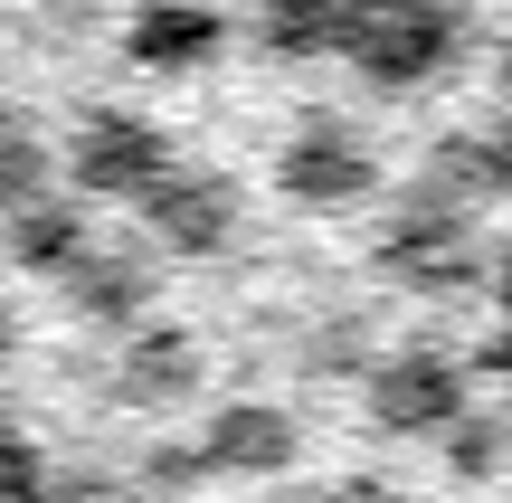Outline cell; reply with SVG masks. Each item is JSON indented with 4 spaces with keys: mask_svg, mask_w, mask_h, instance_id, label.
Wrapping results in <instances>:
<instances>
[{
    "mask_svg": "<svg viewBox=\"0 0 512 503\" xmlns=\"http://www.w3.org/2000/svg\"><path fill=\"white\" fill-rule=\"evenodd\" d=\"M465 38H475L465 0H342V48L332 57H351V76L370 95H418L465 57Z\"/></svg>",
    "mask_w": 512,
    "mask_h": 503,
    "instance_id": "cell-1",
    "label": "cell"
},
{
    "mask_svg": "<svg viewBox=\"0 0 512 503\" xmlns=\"http://www.w3.org/2000/svg\"><path fill=\"white\" fill-rule=\"evenodd\" d=\"M380 266L399 285H427V295L465 285L475 276V200L456 181H408L380 219Z\"/></svg>",
    "mask_w": 512,
    "mask_h": 503,
    "instance_id": "cell-2",
    "label": "cell"
},
{
    "mask_svg": "<svg viewBox=\"0 0 512 503\" xmlns=\"http://www.w3.org/2000/svg\"><path fill=\"white\" fill-rule=\"evenodd\" d=\"M275 190H285L294 209H361L370 190H380V152H370L342 114H304V124L285 133V152H275Z\"/></svg>",
    "mask_w": 512,
    "mask_h": 503,
    "instance_id": "cell-3",
    "label": "cell"
},
{
    "mask_svg": "<svg viewBox=\"0 0 512 503\" xmlns=\"http://www.w3.org/2000/svg\"><path fill=\"white\" fill-rule=\"evenodd\" d=\"M465 418V361L437 342H399L370 371V428L380 437H446Z\"/></svg>",
    "mask_w": 512,
    "mask_h": 503,
    "instance_id": "cell-4",
    "label": "cell"
},
{
    "mask_svg": "<svg viewBox=\"0 0 512 503\" xmlns=\"http://www.w3.org/2000/svg\"><path fill=\"white\" fill-rule=\"evenodd\" d=\"M171 133L152 124V114H86L76 124V143H67V181L86 190V200H143L152 181H171Z\"/></svg>",
    "mask_w": 512,
    "mask_h": 503,
    "instance_id": "cell-5",
    "label": "cell"
},
{
    "mask_svg": "<svg viewBox=\"0 0 512 503\" xmlns=\"http://www.w3.org/2000/svg\"><path fill=\"white\" fill-rule=\"evenodd\" d=\"M133 209H143V228L171 257H219V247L238 238V190H228L219 171H171V181H152Z\"/></svg>",
    "mask_w": 512,
    "mask_h": 503,
    "instance_id": "cell-6",
    "label": "cell"
},
{
    "mask_svg": "<svg viewBox=\"0 0 512 503\" xmlns=\"http://www.w3.org/2000/svg\"><path fill=\"white\" fill-rule=\"evenodd\" d=\"M228 48V19L209 10V0H143L124 29V57L152 76H181V67H209V57Z\"/></svg>",
    "mask_w": 512,
    "mask_h": 503,
    "instance_id": "cell-7",
    "label": "cell"
},
{
    "mask_svg": "<svg viewBox=\"0 0 512 503\" xmlns=\"http://www.w3.org/2000/svg\"><path fill=\"white\" fill-rule=\"evenodd\" d=\"M294 456H304V428L266 399H228L200 437V466H219V475H285Z\"/></svg>",
    "mask_w": 512,
    "mask_h": 503,
    "instance_id": "cell-8",
    "label": "cell"
},
{
    "mask_svg": "<svg viewBox=\"0 0 512 503\" xmlns=\"http://www.w3.org/2000/svg\"><path fill=\"white\" fill-rule=\"evenodd\" d=\"M0 247H10L19 276H76L95 238H86V209H76V200H29V209H10Z\"/></svg>",
    "mask_w": 512,
    "mask_h": 503,
    "instance_id": "cell-9",
    "label": "cell"
},
{
    "mask_svg": "<svg viewBox=\"0 0 512 503\" xmlns=\"http://www.w3.org/2000/svg\"><path fill=\"white\" fill-rule=\"evenodd\" d=\"M152 285H162V276H152L143 257H124V247H86V266L67 276V304H76L86 323H114V333H133V323L152 314Z\"/></svg>",
    "mask_w": 512,
    "mask_h": 503,
    "instance_id": "cell-10",
    "label": "cell"
},
{
    "mask_svg": "<svg viewBox=\"0 0 512 503\" xmlns=\"http://www.w3.org/2000/svg\"><path fill=\"white\" fill-rule=\"evenodd\" d=\"M190 390H200V342H190V333L152 323V333L124 342V399H133V409H181Z\"/></svg>",
    "mask_w": 512,
    "mask_h": 503,
    "instance_id": "cell-11",
    "label": "cell"
},
{
    "mask_svg": "<svg viewBox=\"0 0 512 503\" xmlns=\"http://www.w3.org/2000/svg\"><path fill=\"white\" fill-rule=\"evenodd\" d=\"M437 181H456L465 200H512V105L484 114V124L446 133L437 143Z\"/></svg>",
    "mask_w": 512,
    "mask_h": 503,
    "instance_id": "cell-12",
    "label": "cell"
},
{
    "mask_svg": "<svg viewBox=\"0 0 512 503\" xmlns=\"http://www.w3.org/2000/svg\"><path fill=\"white\" fill-rule=\"evenodd\" d=\"M256 48L266 57H332L342 48V0H266L256 10Z\"/></svg>",
    "mask_w": 512,
    "mask_h": 503,
    "instance_id": "cell-13",
    "label": "cell"
},
{
    "mask_svg": "<svg viewBox=\"0 0 512 503\" xmlns=\"http://www.w3.org/2000/svg\"><path fill=\"white\" fill-rule=\"evenodd\" d=\"M437 456H446V475H456V485H494V475L512 466V428H503V418H475V409H465L456 428L437 437Z\"/></svg>",
    "mask_w": 512,
    "mask_h": 503,
    "instance_id": "cell-14",
    "label": "cell"
},
{
    "mask_svg": "<svg viewBox=\"0 0 512 503\" xmlns=\"http://www.w3.org/2000/svg\"><path fill=\"white\" fill-rule=\"evenodd\" d=\"M29 200H48V143L0 124V209H29Z\"/></svg>",
    "mask_w": 512,
    "mask_h": 503,
    "instance_id": "cell-15",
    "label": "cell"
},
{
    "mask_svg": "<svg viewBox=\"0 0 512 503\" xmlns=\"http://www.w3.org/2000/svg\"><path fill=\"white\" fill-rule=\"evenodd\" d=\"M0 503H48V456L19 428H0Z\"/></svg>",
    "mask_w": 512,
    "mask_h": 503,
    "instance_id": "cell-16",
    "label": "cell"
},
{
    "mask_svg": "<svg viewBox=\"0 0 512 503\" xmlns=\"http://www.w3.org/2000/svg\"><path fill=\"white\" fill-rule=\"evenodd\" d=\"M48 503H124L105 475H48Z\"/></svg>",
    "mask_w": 512,
    "mask_h": 503,
    "instance_id": "cell-17",
    "label": "cell"
},
{
    "mask_svg": "<svg viewBox=\"0 0 512 503\" xmlns=\"http://www.w3.org/2000/svg\"><path fill=\"white\" fill-rule=\"evenodd\" d=\"M484 285H494V314H503V333H512V247H494V266H484Z\"/></svg>",
    "mask_w": 512,
    "mask_h": 503,
    "instance_id": "cell-18",
    "label": "cell"
},
{
    "mask_svg": "<svg viewBox=\"0 0 512 503\" xmlns=\"http://www.w3.org/2000/svg\"><path fill=\"white\" fill-rule=\"evenodd\" d=\"M484 371H494V380H512V333L494 342V352H484ZM503 428H512V409H503Z\"/></svg>",
    "mask_w": 512,
    "mask_h": 503,
    "instance_id": "cell-19",
    "label": "cell"
},
{
    "mask_svg": "<svg viewBox=\"0 0 512 503\" xmlns=\"http://www.w3.org/2000/svg\"><path fill=\"white\" fill-rule=\"evenodd\" d=\"M494 86H503V105H512V38L494 48Z\"/></svg>",
    "mask_w": 512,
    "mask_h": 503,
    "instance_id": "cell-20",
    "label": "cell"
},
{
    "mask_svg": "<svg viewBox=\"0 0 512 503\" xmlns=\"http://www.w3.org/2000/svg\"><path fill=\"white\" fill-rule=\"evenodd\" d=\"M10 342H19V323H10V314H0V361H10Z\"/></svg>",
    "mask_w": 512,
    "mask_h": 503,
    "instance_id": "cell-21",
    "label": "cell"
}]
</instances>
